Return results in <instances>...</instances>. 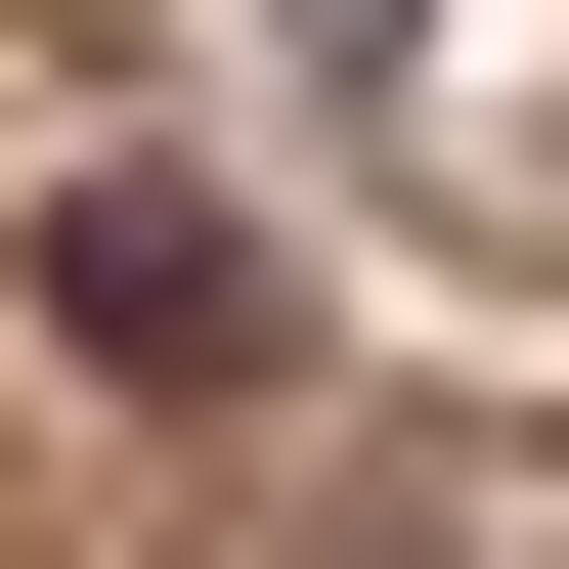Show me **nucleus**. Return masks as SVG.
<instances>
[{
  "label": "nucleus",
  "instance_id": "1",
  "mask_svg": "<svg viewBox=\"0 0 569 569\" xmlns=\"http://www.w3.org/2000/svg\"><path fill=\"white\" fill-rule=\"evenodd\" d=\"M44 351L88 395H263V219L219 176H44Z\"/></svg>",
  "mask_w": 569,
  "mask_h": 569
}]
</instances>
